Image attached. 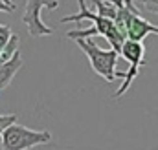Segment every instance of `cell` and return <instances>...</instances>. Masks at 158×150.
<instances>
[{"mask_svg":"<svg viewBox=\"0 0 158 150\" xmlns=\"http://www.w3.org/2000/svg\"><path fill=\"white\" fill-rule=\"evenodd\" d=\"M79 49L86 55L88 62H90V68L99 75L101 79H105L107 82H114L116 79H123L125 72H118L116 70V64L119 61V55L116 49H103L99 48L92 37H86V38H76Z\"/></svg>","mask_w":158,"mask_h":150,"instance_id":"obj_1","label":"cell"},{"mask_svg":"<svg viewBox=\"0 0 158 150\" xmlns=\"http://www.w3.org/2000/svg\"><path fill=\"white\" fill-rule=\"evenodd\" d=\"M0 141H2V150H30L39 145H48L52 141V132L33 130L24 124L13 123L4 130Z\"/></svg>","mask_w":158,"mask_h":150,"instance_id":"obj_2","label":"cell"},{"mask_svg":"<svg viewBox=\"0 0 158 150\" xmlns=\"http://www.w3.org/2000/svg\"><path fill=\"white\" fill-rule=\"evenodd\" d=\"M77 4H79V13L77 15H66V17L61 18V22L66 24V22L90 20V22L94 24L92 28L98 31V35H101L103 38H107L109 44L112 46V49H116L119 53V51H121V46H123V42H125L127 38L119 33V30L116 28V24H114L110 18H105V17H101V15H98V13H92V11L86 7L85 0H77Z\"/></svg>","mask_w":158,"mask_h":150,"instance_id":"obj_3","label":"cell"},{"mask_svg":"<svg viewBox=\"0 0 158 150\" xmlns=\"http://www.w3.org/2000/svg\"><path fill=\"white\" fill-rule=\"evenodd\" d=\"M119 55L129 62V70L125 72L123 82H121V86L118 88V92L112 95V99H119L121 95H125L127 90L131 88V84L134 82V79L140 73V68L145 66V48H143L142 42H136V40H129L127 38L123 42V46H121Z\"/></svg>","mask_w":158,"mask_h":150,"instance_id":"obj_4","label":"cell"},{"mask_svg":"<svg viewBox=\"0 0 158 150\" xmlns=\"http://www.w3.org/2000/svg\"><path fill=\"white\" fill-rule=\"evenodd\" d=\"M59 7V0H26V11L22 17V22L28 26V31L31 37H50L53 30L46 26L40 18L42 9H55Z\"/></svg>","mask_w":158,"mask_h":150,"instance_id":"obj_5","label":"cell"},{"mask_svg":"<svg viewBox=\"0 0 158 150\" xmlns=\"http://www.w3.org/2000/svg\"><path fill=\"white\" fill-rule=\"evenodd\" d=\"M127 38L129 40H136V42H142L143 38L151 33L158 35V26H153L149 20H145L138 9H136V4L132 0H127Z\"/></svg>","mask_w":158,"mask_h":150,"instance_id":"obj_6","label":"cell"},{"mask_svg":"<svg viewBox=\"0 0 158 150\" xmlns=\"http://www.w3.org/2000/svg\"><path fill=\"white\" fill-rule=\"evenodd\" d=\"M22 66H24V61H22L20 51H17L9 61H6L4 64H0V92L6 90V88L11 84L13 77L19 73V70H20Z\"/></svg>","mask_w":158,"mask_h":150,"instance_id":"obj_7","label":"cell"},{"mask_svg":"<svg viewBox=\"0 0 158 150\" xmlns=\"http://www.w3.org/2000/svg\"><path fill=\"white\" fill-rule=\"evenodd\" d=\"M92 2H94V6L98 9V15H101L105 18H110L114 22V18L118 15V7H116V4L112 0H92Z\"/></svg>","mask_w":158,"mask_h":150,"instance_id":"obj_8","label":"cell"},{"mask_svg":"<svg viewBox=\"0 0 158 150\" xmlns=\"http://www.w3.org/2000/svg\"><path fill=\"white\" fill-rule=\"evenodd\" d=\"M11 35H13L11 28H9V26H4V24H0V55H2L4 48L7 46V42H9Z\"/></svg>","mask_w":158,"mask_h":150,"instance_id":"obj_9","label":"cell"},{"mask_svg":"<svg viewBox=\"0 0 158 150\" xmlns=\"http://www.w3.org/2000/svg\"><path fill=\"white\" fill-rule=\"evenodd\" d=\"M13 123H17V113H0V137L4 134V130Z\"/></svg>","mask_w":158,"mask_h":150,"instance_id":"obj_10","label":"cell"},{"mask_svg":"<svg viewBox=\"0 0 158 150\" xmlns=\"http://www.w3.org/2000/svg\"><path fill=\"white\" fill-rule=\"evenodd\" d=\"M134 4H140L142 7H145L151 13H158V0H132Z\"/></svg>","mask_w":158,"mask_h":150,"instance_id":"obj_11","label":"cell"},{"mask_svg":"<svg viewBox=\"0 0 158 150\" xmlns=\"http://www.w3.org/2000/svg\"><path fill=\"white\" fill-rule=\"evenodd\" d=\"M15 9L11 7V6H7L4 0H0V13H13Z\"/></svg>","mask_w":158,"mask_h":150,"instance_id":"obj_12","label":"cell"},{"mask_svg":"<svg viewBox=\"0 0 158 150\" xmlns=\"http://www.w3.org/2000/svg\"><path fill=\"white\" fill-rule=\"evenodd\" d=\"M4 2H6V4H7V6H11V7H13V9H17V6H15V4H13V2H11V0H4Z\"/></svg>","mask_w":158,"mask_h":150,"instance_id":"obj_13","label":"cell"}]
</instances>
